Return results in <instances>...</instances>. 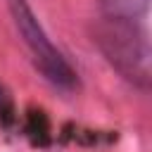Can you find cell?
Returning a JSON list of instances; mask_svg holds the SVG:
<instances>
[{"instance_id": "1", "label": "cell", "mask_w": 152, "mask_h": 152, "mask_svg": "<svg viewBox=\"0 0 152 152\" xmlns=\"http://www.w3.org/2000/svg\"><path fill=\"white\" fill-rule=\"evenodd\" d=\"M95 43L107 62L131 83L147 88L152 74V50L145 26L138 19L104 17L95 26Z\"/></svg>"}, {"instance_id": "2", "label": "cell", "mask_w": 152, "mask_h": 152, "mask_svg": "<svg viewBox=\"0 0 152 152\" xmlns=\"http://www.w3.org/2000/svg\"><path fill=\"white\" fill-rule=\"evenodd\" d=\"M7 10L12 14V21L36 64V69L57 88L62 90H71L76 86V74L69 66V62L62 57V52L52 45V40L48 38L45 28L40 26V21L36 19L28 0H5Z\"/></svg>"}, {"instance_id": "3", "label": "cell", "mask_w": 152, "mask_h": 152, "mask_svg": "<svg viewBox=\"0 0 152 152\" xmlns=\"http://www.w3.org/2000/svg\"><path fill=\"white\" fill-rule=\"evenodd\" d=\"M104 17H114V19H140L147 7L150 0H100Z\"/></svg>"}, {"instance_id": "4", "label": "cell", "mask_w": 152, "mask_h": 152, "mask_svg": "<svg viewBox=\"0 0 152 152\" xmlns=\"http://www.w3.org/2000/svg\"><path fill=\"white\" fill-rule=\"evenodd\" d=\"M0 104H2V88H0Z\"/></svg>"}]
</instances>
